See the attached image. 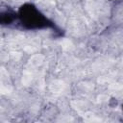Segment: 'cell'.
<instances>
[{"mask_svg":"<svg viewBox=\"0 0 123 123\" xmlns=\"http://www.w3.org/2000/svg\"><path fill=\"white\" fill-rule=\"evenodd\" d=\"M17 11L16 27L23 31L51 30L55 37H63L65 31L56 21L48 17L35 3L25 2L19 6Z\"/></svg>","mask_w":123,"mask_h":123,"instance_id":"cell-1","label":"cell"},{"mask_svg":"<svg viewBox=\"0 0 123 123\" xmlns=\"http://www.w3.org/2000/svg\"><path fill=\"white\" fill-rule=\"evenodd\" d=\"M17 11L9 5H0V26L16 27Z\"/></svg>","mask_w":123,"mask_h":123,"instance_id":"cell-2","label":"cell"}]
</instances>
